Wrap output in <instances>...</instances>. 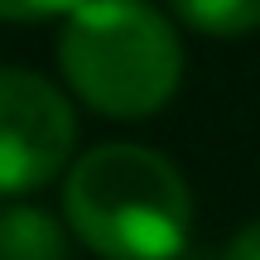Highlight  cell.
<instances>
[{
	"mask_svg": "<svg viewBox=\"0 0 260 260\" xmlns=\"http://www.w3.org/2000/svg\"><path fill=\"white\" fill-rule=\"evenodd\" d=\"M63 222L102 260H174L193 232V193L159 149L106 140L68 164Z\"/></svg>",
	"mask_w": 260,
	"mask_h": 260,
	"instance_id": "6da1fadb",
	"label": "cell"
},
{
	"mask_svg": "<svg viewBox=\"0 0 260 260\" xmlns=\"http://www.w3.org/2000/svg\"><path fill=\"white\" fill-rule=\"evenodd\" d=\"M58 73L68 92L106 121H145L183 82V44L149 0H82L63 15Z\"/></svg>",
	"mask_w": 260,
	"mask_h": 260,
	"instance_id": "7a4b0ae2",
	"label": "cell"
},
{
	"mask_svg": "<svg viewBox=\"0 0 260 260\" xmlns=\"http://www.w3.org/2000/svg\"><path fill=\"white\" fill-rule=\"evenodd\" d=\"M77 111L63 87L34 68L0 63V198H24L68 174Z\"/></svg>",
	"mask_w": 260,
	"mask_h": 260,
	"instance_id": "3957f363",
	"label": "cell"
},
{
	"mask_svg": "<svg viewBox=\"0 0 260 260\" xmlns=\"http://www.w3.org/2000/svg\"><path fill=\"white\" fill-rule=\"evenodd\" d=\"M68 222L34 203L0 207V260H68L73 241H68Z\"/></svg>",
	"mask_w": 260,
	"mask_h": 260,
	"instance_id": "277c9868",
	"label": "cell"
},
{
	"mask_svg": "<svg viewBox=\"0 0 260 260\" xmlns=\"http://www.w3.org/2000/svg\"><path fill=\"white\" fill-rule=\"evenodd\" d=\"M169 10L207 39H246L260 29V0H169Z\"/></svg>",
	"mask_w": 260,
	"mask_h": 260,
	"instance_id": "5b68a950",
	"label": "cell"
},
{
	"mask_svg": "<svg viewBox=\"0 0 260 260\" xmlns=\"http://www.w3.org/2000/svg\"><path fill=\"white\" fill-rule=\"evenodd\" d=\"M82 0H0V19L5 24H39V19H63Z\"/></svg>",
	"mask_w": 260,
	"mask_h": 260,
	"instance_id": "8992f818",
	"label": "cell"
},
{
	"mask_svg": "<svg viewBox=\"0 0 260 260\" xmlns=\"http://www.w3.org/2000/svg\"><path fill=\"white\" fill-rule=\"evenodd\" d=\"M222 260H260V217L232 232V241L222 246Z\"/></svg>",
	"mask_w": 260,
	"mask_h": 260,
	"instance_id": "52a82bcc",
	"label": "cell"
}]
</instances>
